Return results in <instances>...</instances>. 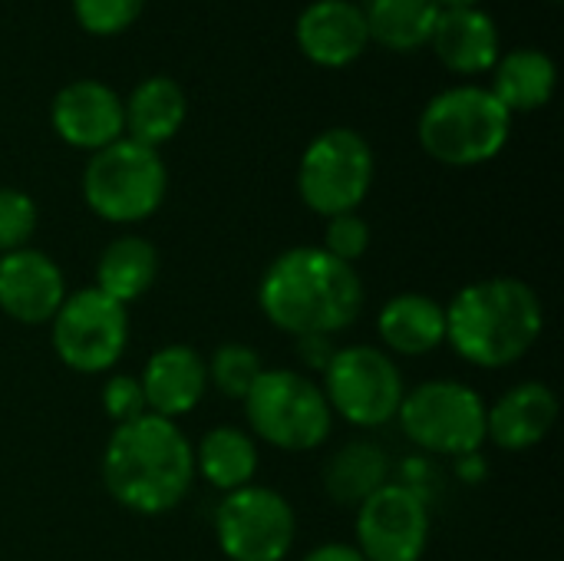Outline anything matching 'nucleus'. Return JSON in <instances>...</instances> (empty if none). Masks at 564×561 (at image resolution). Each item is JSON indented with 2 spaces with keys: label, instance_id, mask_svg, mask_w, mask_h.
Masks as SVG:
<instances>
[{
  "label": "nucleus",
  "instance_id": "obj_9",
  "mask_svg": "<svg viewBox=\"0 0 564 561\" xmlns=\"http://www.w3.org/2000/svg\"><path fill=\"white\" fill-rule=\"evenodd\" d=\"M53 350L76 374H102L109 370L129 341V314L126 304L106 298L96 288H83L66 294L59 311L53 314Z\"/></svg>",
  "mask_w": 564,
  "mask_h": 561
},
{
  "label": "nucleus",
  "instance_id": "obj_7",
  "mask_svg": "<svg viewBox=\"0 0 564 561\" xmlns=\"http://www.w3.org/2000/svg\"><path fill=\"white\" fill-rule=\"evenodd\" d=\"M373 185V149L354 129L321 132L301 155L297 188L311 212L344 215L357 212Z\"/></svg>",
  "mask_w": 564,
  "mask_h": 561
},
{
  "label": "nucleus",
  "instance_id": "obj_2",
  "mask_svg": "<svg viewBox=\"0 0 564 561\" xmlns=\"http://www.w3.org/2000/svg\"><path fill=\"white\" fill-rule=\"evenodd\" d=\"M195 479V450L165 417L142 413L119 423L102 453V483L109 496L139 516L175 509Z\"/></svg>",
  "mask_w": 564,
  "mask_h": 561
},
{
  "label": "nucleus",
  "instance_id": "obj_29",
  "mask_svg": "<svg viewBox=\"0 0 564 561\" xmlns=\"http://www.w3.org/2000/svg\"><path fill=\"white\" fill-rule=\"evenodd\" d=\"M370 245V225L357 212L330 215L327 231H324V251L344 265H354Z\"/></svg>",
  "mask_w": 564,
  "mask_h": 561
},
{
  "label": "nucleus",
  "instance_id": "obj_8",
  "mask_svg": "<svg viewBox=\"0 0 564 561\" xmlns=\"http://www.w3.org/2000/svg\"><path fill=\"white\" fill-rule=\"evenodd\" d=\"M403 433L443 456H466L486 443V403L459 380H433L416 387L400 403Z\"/></svg>",
  "mask_w": 564,
  "mask_h": 561
},
{
  "label": "nucleus",
  "instance_id": "obj_16",
  "mask_svg": "<svg viewBox=\"0 0 564 561\" xmlns=\"http://www.w3.org/2000/svg\"><path fill=\"white\" fill-rule=\"evenodd\" d=\"M139 384H142L145 407L155 417L175 420L198 407L208 387V370H205V360L192 347L172 344L149 357Z\"/></svg>",
  "mask_w": 564,
  "mask_h": 561
},
{
  "label": "nucleus",
  "instance_id": "obj_13",
  "mask_svg": "<svg viewBox=\"0 0 564 561\" xmlns=\"http://www.w3.org/2000/svg\"><path fill=\"white\" fill-rule=\"evenodd\" d=\"M50 122L73 149H106L122 139V99L99 79H76L53 96Z\"/></svg>",
  "mask_w": 564,
  "mask_h": 561
},
{
  "label": "nucleus",
  "instance_id": "obj_24",
  "mask_svg": "<svg viewBox=\"0 0 564 561\" xmlns=\"http://www.w3.org/2000/svg\"><path fill=\"white\" fill-rule=\"evenodd\" d=\"M360 10H364L370 40L397 53L426 46L440 20L436 0H364Z\"/></svg>",
  "mask_w": 564,
  "mask_h": 561
},
{
  "label": "nucleus",
  "instance_id": "obj_20",
  "mask_svg": "<svg viewBox=\"0 0 564 561\" xmlns=\"http://www.w3.org/2000/svg\"><path fill=\"white\" fill-rule=\"evenodd\" d=\"M380 341L406 357H423L446 341V308L426 294H397L377 321Z\"/></svg>",
  "mask_w": 564,
  "mask_h": 561
},
{
  "label": "nucleus",
  "instance_id": "obj_19",
  "mask_svg": "<svg viewBox=\"0 0 564 561\" xmlns=\"http://www.w3.org/2000/svg\"><path fill=\"white\" fill-rule=\"evenodd\" d=\"M188 116V99L185 89L169 79V76H149L142 79L129 99L122 103V122H126V139L159 149L169 142Z\"/></svg>",
  "mask_w": 564,
  "mask_h": 561
},
{
  "label": "nucleus",
  "instance_id": "obj_4",
  "mask_svg": "<svg viewBox=\"0 0 564 561\" xmlns=\"http://www.w3.org/2000/svg\"><path fill=\"white\" fill-rule=\"evenodd\" d=\"M512 132V112L482 86H453L433 96L420 116V142L443 165H482Z\"/></svg>",
  "mask_w": 564,
  "mask_h": 561
},
{
  "label": "nucleus",
  "instance_id": "obj_27",
  "mask_svg": "<svg viewBox=\"0 0 564 561\" xmlns=\"http://www.w3.org/2000/svg\"><path fill=\"white\" fill-rule=\"evenodd\" d=\"M36 231V202L20 188H0V255L26 248Z\"/></svg>",
  "mask_w": 564,
  "mask_h": 561
},
{
  "label": "nucleus",
  "instance_id": "obj_23",
  "mask_svg": "<svg viewBox=\"0 0 564 561\" xmlns=\"http://www.w3.org/2000/svg\"><path fill=\"white\" fill-rule=\"evenodd\" d=\"M159 274V251L139 238V235H122L106 245L96 265V291L106 298L129 304L142 298Z\"/></svg>",
  "mask_w": 564,
  "mask_h": 561
},
{
  "label": "nucleus",
  "instance_id": "obj_26",
  "mask_svg": "<svg viewBox=\"0 0 564 561\" xmlns=\"http://www.w3.org/2000/svg\"><path fill=\"white\" fill-rule=\"evenodd\" d=\"M205 370H208V384H215L231 400H245L248 390L264 374L261 357L251 347H245V344H225V347H218L212 354V364H205Z\"/></svg>",
  "mask_w": 564,
  "mask_h": 561
},
{
  "label": "nucleus",
  "instance_id": "obj_18",
  "mask_svg": "<svg viewBox=\"0 0 564 561\" xmlns=\"http://www.w3.org/2000/svg\"><path fill=\"white\" fill-rule=\"evenodd\" d=\"M443 66L463 76H476L496 66L499 60V30L492 17L479 7L469 10H440V20L430 36Z\"/></svg>",
  "mask_w": 564,
  "mask_h": 561
},
{
  "label": "nucleus",
  "instance_id": "obj_6",
  "mask_svg": "<svg viewBox=\"0 0 564 561\" xmlns=\"http://www.w3.org/2000/svg\"><path fill=\"white\" fill-rule=\"evenodd\" d=\"M251 430L288 453L317 450L330 436L334 410L324 390L297 370H264L245 397Z\"/></svg>",
  "mask_w": 564,
  "mask_h": 561
},
{
  "label": "nucleus",
  "instance_id": "obj_17",
  "mask_svg": "<svg viewBox=\"0 0 564 561\" xmlns=\"http://www.w3.org/2000/svg\"><path fill=\"white\" fill-rule=\"evenodd\" d=\"M558 420V397L545 384H519L486 410V436L502 450L539 446Z\"/></svg>",
  "mask_w": 564,
  "mask_h": 561
},
{
  "label": "nucleus",
  "instance_id": "obj_25",
  "mask_svg": "<svg viewBox=\"0 0 564 561\" xmlns=\"http://www.w3.org/2000/svg\"><path fill=\"white\" fill-rule=\"evenodd\" d=\"M195 466L221 493L245 489V486H251L254 470H258L254 440L238 427H215L202 436Z\"/></svg>",
  "mask_w": 564,
  "mask_h": 561
},
{
  "label": "nucleus",
  "instance_id": "obj_31",
  "mask_svg": "<svg viewBox=\"0 0 564 561\" xmlns=\"http://www.w3.org/2000/svg\"><path fill=\"white\" fill-rule=\"evenodd\" d=\"M304 561H367L354 546H340V542H330V546H321L314 549Z\"/></svg>",
  "mask_w": 564,
  "mask_h": 561
},
{
  "label": "nucleus",
  "instance_id": "obj_12",
  "mask_svg": "<svg viewBox=\"0 0 564 561\" xmlns=\"http://www.w3.org/2000/svg\"><path fill=\"white\" fill-rule=\"evenodd\" d=\"M430 542V509L406 489L387 483L357 506V552L367 561H420Z\"/></svg>",
  "mask_w": 564,
  "mask_h": 561
},
{
  "label": "nucleus",
  "instance_id": "obj_11",
  "mask_svg": "<svg viewBox=\"0 0 564 561\" xmlns=\"http://www.w3.org/2000/svg\"><path fill=\"white\" fill-rule=\"evenodd\" d=\"M218 546L231 561H281L294 546V509L264 486L228 493L215 516Z\"/></svg>",
  "mask_w": 564,
  "mask_h": 561
},
{
  "label": "nucleus",
  "instance_id": "obj_1",
  "mask_svg": "<svg viewBox=\"0 0 564 561\" xmlns=\"http://www.w3.org/2000/svg\"><path fill=\"white\" fill-rule=\"evenodd\" d=\"M258 301L264 317L294 337H330L347 331L364 311V284L354 265L324 248H291L261 278Z\"/></svg>",
  "mask_w": 564,
  "mask_h": 561
},
{
  "label": "nucleus",
  "instance_id": "obj_28",
  "mask_svg": "<svg viewBox=\"0 0 564 561\" xmlns=\"http://www.w3.org/2000/svg\"><path fill=\"white\" fill-rule=\"evenodd\" d=\"M145 0H73V17L86 33L112 36L122 33L139 13Z\"/></svg>",
  "mask_w": 564,
  "mask_h": 561
},
{
  "label": "nucleus",
  "instance_id": "obj_22",
  "mask_svg": "<svg viewBox=\"0 0 564 561\" xmlns=\"http://www.w3.org/2000/svg\"><path fill=\"white\" fill-rule=\"evenodd\" d=\"M390 456L383 446L357 440L337 450L324 466V489L337 506H364L377 489L387 486Z\"/></svg>",
  "mask_w": 564,
  "mask_h": 561
},
{
  "label": "nucleus",
  "instance_id": "obj_32",
  "mask_svg": "<svg viewBox=\"0 0 564 561\" xmlns=\"http://www.w3.org/2000/svg\"><path fill=\"white\" fill-rule=\"evenodd\" d=\"M440 10H469V7H479V0H436Z\"/></svg>",
  "mask_w": 564,
  "mask_h": 561
},
{
  "label": "nucleus",
  "instance_id": "obj_5",
  "mask_svg": "<svg viewBox=\"0 0 564 561\" xmlns=\"http://www.w3.org/2000/svg\"><path fill=\"white\" fill-rule=\"evenodd\" d=\"M169 188L165 162L159 149L139 145L132 139H116L112 145L93 152L83 172V198L102 218L116 225L149 218Z\"/></svg>",
  "mask_w": 564,
  "mask_h": 561
},
{
  "label": "nucleus",
  "instance_id": "obj_10",
  "mask_svg": "<svg viewBox=\"0 0 564 561\" xmlns=\"http://www.w3.org/2000/svg\"><path fill=\"white\" fill-rule=\"evenodd\" d=\"M327 403L354 427H380L400 413L403 403V377L397 364L367 344L344 347L330 354L324 367Z\"/></svg>",
  "mask_w": 564,
  "mask_h": 561
},
{
  "label": "nucleus",
  "instance_id": "obj_15",
  "mask_svg": "<svg viewBox=\"0 0 564 561\" xmlns=\"http://www.w3.org/2000/svg\"><path fill=\"white\" fill-rule=\"evenodd\" d=\"M294 36L301 53L327 69L354 63L370 43L364 10L350 0H314L297 17Z\"/></svg>",
  "mask_w": 564,
  "mask_h": 561
},
{
  "label": "nucleus",
  "instance_id": "obj_21",
  "mask_svg": "<svg viewBox=\"0 0 564 561\" xmlns=\"http://www.w3.org/2000/svg\"><path fill=\"white\" fill-rule=\"evenodd\" d=\"M492 96L509 112H532L545 106L555 93L558 69L555 60L542 50H512L509 56H499L492 66Z\"/></svg>",
  "mask_w": 564,
  "mask_h": 561
},
{
  "label": "nucleus",
  "instance_id": "obj_14",
  "mask_svg": "<svg viewBox=\"0 0 564 561\" xmlns=\"http://www.w3.org/2000/svg\"><path fill=\"white\" fill-rule=\"evenodd\" d=\"M66 301V281L53 258L33 248L0 255V311L20 324H46Z\"/></svg>",
  "mask_w": 564,
  "mask_h": 561
},
{
  "label": "nucleus",
  "instance_id": "obj_30",
  "mask_svg": "<svg viewBox=\"0 0 564 561\" xmlns=\"http://www.w3.org/2000/svg\"><path fill=\"white\" fill-rule=\"evenodd\" d=\"M102 407L109 413V420L119 423H129L135 417L145 413V397H142V384L129 374H119V377H109L106 387H102Z\"/></svg>",
  "mask_w": 564,
  "mask_h": 561
},
{
  "label": "nucleus",
  "instance_id": "obj_3",
  "mask_svg": "<svg viewBox=\"0 0 564 561\" xmlns=\"http://www.w3.org/2000/svg\"><path fill=\"white\" fill-rule=\"evenodd\" d=\"M545 327L539 294L519 278H486L466 284L446 308V341L476 367H509L522 360Z\"/></svg>",
  "mask_w": 564,
  "mask_h": 561
}]
</instances>
